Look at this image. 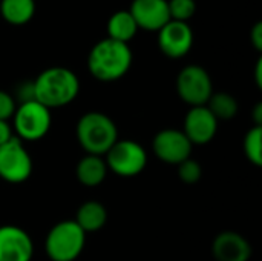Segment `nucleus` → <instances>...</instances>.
Returning a JSON list of instances; mask_svg holds the SVG:
<instances>
[{
    "instance_id": "0eeeda50",
    "label": "nucleus",
    "mask_w": 262,
    "mask_h": 261,
    "mask_svg": "<svg viewBox=\"0 0 262 261\" xmlns=\"http://www.w3.org/2000/svg\"><path fill=\"white\" fill-rule=\"evenodd\" d=\"M177 94L190 108L206 106L213 94V83L209 72L200 65L184 66L177 75Z\"/></svg>"
},
{
    "instance_id": "b1692460",
    "label": "nucleus",
    "mask_w": 262,
    "mask_h": 261,
    "mask_svg": "<svg viewBox=\"0 0 262 261\" xmlns=\"http://www.w3.org/2000/svg\"><path fill=\"white\" fill-rule=\"evenodd\" d=\"M250 42L253 45V48L256 51H262V23L261 22H256L250 31Z\"/></svg>"
},
{
    "instance_id": "aec40b11",
    "label": "nucleus",
    "mask_w": 262,
    "mask_h": 261,
    "mask_svg": "<svg viewBox=\"0 0 262 261\" xmlns=\"http://www.w3.org/2000/svg\"><path fill=\"white\" fill-rule=\"evenodd\" d=\"M243 149L246 158L255 165L262 166V126H253L247 131L244 142H243Z\"/></svg>"
},
{
    "instance_id": "f03ea898",
    "label": "nucleus",
    "mask_w": 262,
    "mask_h": 261,
    "mask_svg": "<svg viewBox=\"0 0 262 261\" xmlns=\"http://www.w3.org/2000/svg\"><path fill=\"white\" fill-rule=\"evenodd\" d=\"M132 51L127 43L109 37L97 42L88 55V69L100 82H115L124 77L132 66Z\"/></svg>"
},
{
    "instance_id": "f3484780",
    "label": "nucleus",
    "mask_w": 262,
    "mask_h": 261,
    "mask_svg": "<svg viewBox=\"0 0 262 261\" xmlns=\"http://www.w3.org/2000/svg\"><path fill=\"white\" fill-rule=\"evenodd\" d=\"M35 14V0H0V15L12 26H23Z\"/></svg>"
},
{
    "instance_id": "f8f14e48",
    "label": "nucleus",
    "mask_w": 262,
    "mask_h": 261,
    "mask_svg": "<svg viewBox=\"0 0 262 261\" xmlns=\"http://www.w3.org/2000/svg\"><path fill=\"white\" fill-rule=\"evenodd\" d=\"M181 131L192 145H207L218 132V120L207 106H193L187 111Z\"/></svg>"
},
{
    "instance_id": "7ed1b4c3",
    "label": "nucleus",
    "mask_w": 262,
    "mask_h": 261,
    "mask_svg": "<svg viewBox=\"0 0 262 261\" xmlns=\"http://www.w3.org/2000/svg\"><path fill=\"white\" fill-rule=\"evenodd\" d=\"M75 135L86 154L104 157L118 140V128L109 115L89 111L78 118Z\"/></svg>"
},
{
    "instance_id": "6e6552de",
    "label": "nucleus",
    "mask_w": 262,
    "mask_h": 261,
    "mask_svg": "<svg viewBox=\"0 0 262 261\" xmlns=\"http://www.w3.org/2000/svg\"><path fill=\"white\" fill-rule=\"evenodd\" d=\"M32 157L23 142L12 137L0 146V178L11 185L25 183L32 175Z\"/></svg>"
},
{
    "instance_id": "9b49d317",
    "label": "nucleus",
    "mask_w": 262,
    "mask_h": 261,
    "mask_svg": "<svg viewBox=\"0 0 262 261\" xmlns=\"http://www.w3.org/2000/svg\"><path fill=\"white\" fill-rule=\"evenodd\" d=\"M34 242L31 235L14 225L0 226V261H31Z\"/></svg>"
},
{
    "instance_id": "f257e3e1",
    "label": "nucleus",
    "mask_w": 262,
    "mask_h": 261,
    "mask_svg": "<svg viewBox=\"0 0 262 261\" xmlns=\"http://www.w3.org/2000/svg\"><path fill=\"white\" fill-rule=\"evenodd\" d=\"M34 100L48 109H57L72 103L80 94L77 74L64 66H52L41 71L32 82Z\"/></svg>"
},
{
    "instance_id": "dca6fc26",
    "label": "nucleus",
    "mask_w": 262,
    "mask_h": 261,
    "mask_svg": "<svg viewBox=\"0 0 262 261\" xmlns=\"http://www.w3.org/2000/svg\"><path fill=\"white\" fill-rule=\"evenodd\" d=\"M74 222L83 229L84 234L97 232L107 223V209L103 203L89 200L78 206Z\"/></svg>"
},
{
    "instance_id": "5701e85b",
    "label": "nucleus",
    "mask_w": 262,
    "mask_h": 261,
    "mask_svg": "<svg viewBox=\"0 0 262 261\" xmlns=\"http://www.w3.org/2000/svg\"><path fill=\"white\" fill-rule=\"evenodd\" d=\"M15 108H17V102H15L14 95L0 89V120L8 122L9 118H12Z\"/></svg>"
},
{
    "instance_id": "a211bd4d",
    "label": "nucleus",
    "mask_w": 262,
    "mask_h": 261,
    "mask_svg": "<svg viewBox=\"0 0 262 261\" xmlns=\"http://www.w3.org/2000/svg\"><path fill=\"white\" fill-rule=\"evenodd\" d=\"M138 32V26L130 15L129 9H121L114 12L107 20V37L121 43H127Z\"/></svg>"
},
{
    "instance_id": "1a4fd4ad",
    "label": "nucleus",
    "mask_w": 262,
    "mask_h": 261,
    "mask_svg": "<svg viewBox=\"0 0 262 261\" xmlns=\"http://www.w3.org/2000/svg\"><path fill=\"white\" fill-rule=\"evenodd\" d=\"M193 145L189 142V138L184 135L181 129L167 128L160 132L152 140V151L155 157L172 166H178L184 160L192 157Z\"/></svg>"
},
{
    "instance_id": "393cba45",
    "label": "nucleus",
    "mask_w": 262,
    "mask_h": 261,
    "mask_svg": "<svg viewBox=\"0 0 262 261\" xmlns=\"http://www.w3.org/2000/svg\"><path fill=\"white\" fill-rule=\"evenodd\" d=\"M12 137H15L12 126L6 120H0V146L5 145L6 142H9Z\"/></svg>"
},
{
    "instance_id": "6ab92c4d",
    "label": "nucleus",
    "mask_w": 262,
    "mask_h": 261,
    "mask_svg": "<svg viewBox=\"0 0 262 261\" xmlns=\"http://www.w3.org/2000/svg\"><path fill=\"white\" fill-rule=\"evenodd\" d=\"M206 106L218 122L232 120L233 117H236L239 109L238 100L229 92H213Z\"/></svg>"
},
{
    "instance_id": "4468645a",
    "label": "nucleus",
    "mask_w": 262,
    "mask_h": 261,
    "mask_svg": "<svg viewBox=\"0 0 262 261\" xmlns=\"http://www.w3.org/2000/svg\"><path fill=\"white\" fill-rule=\"evenodd\" d=\"M212 254L216 261H249L252 257V245L244 235L235 231H224L215 237Z\"/></svg>"
},
{
    "instance_id": "39448f33",
    "label": "nucleus",
    "mask_w": 262,
    "mask_h": 261,
    "mask_svg": "<svg viewBox=\"0 0 262 261\" xmlns=\"http://www.w3.org/2000/svg\"><path fill=\"white\" fill-rule=\"evenodd\" d=\"M51 109H48L37 100L18 103L12 115L14 135L21 142H38L45 138L51 129Z\"/></svg>"
},
{
    "instance_id": "ddd939ff",
    "label": "nucleus",
    "mask_w": 262,
    "mask_h": 261,
    "mask_svg": "<svg viewBox=\"0 0 262 261\" xmlns=\"http://www.w3.org/2000/svg\"><path fill=\"white\" fill-rule=\"evenodd\" d=\"M138 29L158 32L170 22L167 0H132L129 8Z\"/></svg>"
},
{
    "instance_id": "4be33fe9",
    "label": "nucleus",
    "mask_w": 262,
    "mask_h": 261,
    "mask_svg": "<svg viewBox=\"0 0 262 261\" xmlns=\"http://www.w3.org/2000/svg\"><path fill=\"white\" fill-rule=\"evenodd\" d=\"M177 168H178L180 180L186 185H195L203 177V166L192 157L184 160L183 163H180Z\"/></svg>"
},
{
    "instance_id": "a878e982",
    "label": "nucleus",
    "mask_w": 262,
    "mask_h": 261,
    "mask_svg": "<svg viewBox=\"0 0 262 261\" xmlns=\"http://www.w3.org/2000/svg\"><path fill=\"white\" fill-rule=\"evenodd\" d=\"M253 122L255 126H262V103H258L253 109Z\"/></svg>"
},
{
    "instance_id": "2eb2a0df",
    "label": "nucleus",
    "mask_w": 262,
    "mask_h": 261,
    "mask_svg": "<svg viewBox=\"0 0 262 261\" xmlns=\"http://www.w3.org/2000/svg\"><path fill=\"white\" fill-rule=\"evenodd\" d=\"M107 172V165L104 162V157L101 155L86 154L75 166V177L86 188L100 186L106 180Z\"/></svg>"
},
{
    "instance_id": "20e7f679",
    "label": "nucleus",
    "mask_w": 262,
    "mask_h": 261,
    "mask_svg": "<svg viewBox=\"0 0 262 261\" xmlns=\"http://www.w3.org/2000/svg\"><path fill=\"white\" fill-rule=\"evenodd\" d=\"M86 246V234L74 220L54 225L45 240V251L51 261H75Z\"/></svg>"
},
{
    "instance_id": "412c9836",
    "label": "nucleus",
    "mask_w": 262,
    "mask_h": 261,
    "mask_svg": "<svg viewBox=\"0 0 262 261\" xmlns=\"http://www.w3.org/2000/svg\"><path fill=\"white\" fill-rule=\"evenodd\" d=\"M167 6H169L170 20L186 22V23H189V20L193 17L196 11L195 0H167Z\"/></svg>"
},
{
    "instance_id": "9d476101",
    "label": "nucleus",
    "mask_w": 262,
    "mask_h": 261,
    "mask_svg": "<svg viewBox=\"0 0 262 261\" xmlns=\"http://www.w3.org/2000/svg\"><path fill=\"white\" fill-rule=\"evenodd\" d=\"M193 46V31L189 23L170 20L158 31V48L169 58H183Z\"/></svg>"
},
{
    "instance_id": "423d86ee",
    "label": "nucleus",
    "mask_w": 262,
    "mask_h": 261,
    "mask_svg": "<svg viewBox=\"0 0 262 261\" xmlns=\"http://www.w3.org/2000/svg\"><path fill=\"white\" fill-rule=\"evenodd\" d=\"M104 162L107 169L118 177L130 178L140 175L147 165L146 149L134 140H117L106 152Z\"/></svg>"
},
{
    "instance_id": "bb28decb",
    "label": "nucleus",
    "mask_w": 262,
    "mask_h": 261,
    "mask_svg": "<svg viewBox=\"0 0 262 261\" xmlns=\"http://www.w3.org/2000/svg\"><path fill=\"white\" fill-rule=\"evenodd\" d=\"M255 80H256L258 88H262V60L261 58L258 60L256 68H255Z\"/></svg>"
}]
</instances>
